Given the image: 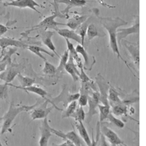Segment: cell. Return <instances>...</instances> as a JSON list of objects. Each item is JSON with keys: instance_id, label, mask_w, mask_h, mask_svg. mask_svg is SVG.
Wrapping results in <instances>:
<instances>
[{"instance_id": "7bdbcfd3", "label": "cell", "mask_w": 146, "mask_h": 146, "mask_svg": "<svg viewBox=\"0 0 146 146\" xmlns=\"http://www.w3.org/2000/svg\"><path fill=\"white\" fill-rule=\"evenodd\" d=\"M100 146H110L109 143H108V141L106 140V138L105 137V136L102 135L100 131Z\"/></svg>"}, {"instance_id": "52a82bcc", "label": "cell", "mask_w": 146, "mask_h": 146, "mask_svg": "<svg viewBox=\"0 0 146 146\" xmlns=\"http://www.w3.org/2000/svg\"><path fill=\"white\" fill-rule=\"evenodd\" d=\"M136 19L134 21L133 25L128 28H122L117 29L116 37L117 42H118V47L121 48V41L126 40L129 35H135V34H139V16H135Z\"/></svg>"}, {"instance_id": "30bf717a", "label": "cell", "mask_w": 146, "mask_h": 146, "mask_svg": "<svg viewBox=\"0 0 146 146\" xmlns=\"http://www.w3.org/2000/svg\"><path fill=\"white\" fill-rule=\"evenodd\" d=\"M51 131L52 134H54L56 136L62 138L63 139H67V140L71 142L72 144L75 145V146H86V145L84 143V141L77 134L76 131H75V130L74 129H73L72 131L64 133L62 131H58V130L55 129L53 128H51Z\"/></svg>"}, {"instance_id": "7a4b0ae2", "label": "cell", "mask_w": 146, "mask_h": 146, "mask_svg": "<svg viewBox=\"0 0 146 146\" xmlns=\"http://www.w3.org/2000/svg\"><path fill=\"white\" fill-rule=\"evenodd\" d=\"M39 100L37 102L35 103V105H16L14 103L13 101H12L10 104V107L8 108V110L7 113H5L0 120H2V126L1 128V135H4L7 131L12 132V125L13 123L14 120L15 119L18 115L22 112H29L30 110H33L34 108H36L37 105L40 104Z\"/></svg>"}, {"instance_id": "f6af8a7d", "label": "cell", "mask_w": 146, "mask_h": 146, "mask_svg": "<svg viewBox=\"0 0 146 146\" xmlns=\"http://www.w3.org/2000/svg\"><path fill=\"white\" fill-rule=\"evenodd\" d=\"M50 146H70V145L67 142L64 141V143H62V144H60V145H57V144H55V143H53Z\"/></svg>"}, {"instance_id": "ee69618b", "label": "cell", "mask_w": 146, "mask_h": 146, "mask_svg": "<svg viewBox=\"0 0 146 146\" xmlns=\"http://www.w3.org/2000/svg\"><path fill=\"white\" fill-rule=\"evenodd\" d=\"M7 65H8V64L6 62H2V61H0V73L3 72L6 70Z\"/></svg>"}, {"instance_id": "44dd1931", "label": "cell", "mask_w": 146, "mask_h": 146, "mask_svg": "<svg viewBox=\"0 0 146 146\" xmlns=\"http://www.w3.org/2000/svg\"><path fill=\"white\" fill-rule=\"evenodd\" d=\"M64 70L72 78L73 83H74V86H75V83L80 80L79 79L80 72L78 71V70L77 69L76 64H75L74 60L71 56H69V60L67 63H66V66H65Z\"/></svg>"}, {"instance_id": "ba28073f", "label": "cell", "mask_w": 146, "mask_h": 146, "mask_svg": "<svg viewBox=\"0 0 146 146\" xmlns=\"http://www.w3.org/2000/svg\"><path fill=\"white\" fill-rule=\"evenodd\" d=\"M96 84L99 88V94H100V101L104 105H110L108 102V91H109L110 84L105 80L101 74H97L95 77Z\"/></svg>"}, {"instance_id": "ffe728a7", "label": "cell", "mask_w": 146, "mask_h": 146, "mask_svg": "<svg viewBox=\"0 0 146 146\" xmlns=\"http://www.w3.org/2000/svg\"><path fill=\"white\" fill-rule=\"evenodd\" d=\"M110 112L114 115L115 116H126L129 119L133 120V121H136L139 123L137 121L131 118L129 115H128V112L129 110V106L125 105L124 103H121V104H111L110 105Z\"/></svg>"}, {"instance_id": "f1b7e54d", "label": "cell", "mask_w": 146, "mask_h": 146, "mask_svg": "<svg viewBox=\"0 0 146 146\" xmlns=\"http://www.w3.org/2000/svg\"><path fill=\"white\" fill-rule=\"evenodd\" d=\"M91 17H88L87 18V20L85 22H83L82 23L80 27H78L77 29V32H78V35L80 36V38H81L82 40V45L84 46V42H85V37H86V31H87V29H88V25H89L90 23H91Z\"/></svg>"}, {"instance_id": "60d3db41", "label": "cell", "mask_w": 146, "mask_h": 146, "mask_svg": "<svg viewBox=\"0 0 146 146\" xmlns=\"http://www.w3.org/2000/svg\"><path fill=\"white\" fill-rule=\"evenodd\" d=\"M79 79H80L81 83H86V82H88L92 80L88 75L85 73L84 70L83 68L80 69V76H79Z\"/></svg>"}, {"instance_id": "9c48e42d", "label": "cell", "mask_w": 146, "mask_h": 146, "mask_svg": "<svg viewBox=\"0 0 146 146\" xmlns=\"http://www.w3.org/2000/svg\"><path fill=\"white\" fill-rule=\"evenodd\" d=\"M100 104V94L98 91H92L88 95V111L87 113V116L86 118V122L89 124L90 122L93 118L94 115L97 114L96 108Z\"/></svg>"}, {"instance_id": "5bb4252c", "label": "cell", "mask_w": 146, "mask_h": 146, "mask_svg": "<svg viewBox=\"0 0 146 146\" xmlns=\"http://www.w3.org/2000/svg\"><path fill=\"white\" fill-rule=\"evenodd\" d=\"M51 128L49 125L48 118H44L40 126V138L39 140V146H48V141L52 136Z\"/></svg>"}, {"instance_id": "f35d334b", "label": "cell", "mask_w": 146, "mask_h": 146, "mask_svg": "<svg viewBox=\"0 0 146 146\" xmlns=\"http://www.w3.org/2000/svg\"><path fill=\"white\" fill-rule=\"evenodd\" d=\"M78 105L80 107H85L88 105V95L80 94V96L78 100Z\"/></svg>"}, {"instance_id": "836d02e7", "label": "cell", "mask_w": 146, "mask_h": 146, "mask_svg": "<svg viewBox=\"0 0 146 146\" xmlns=\"http://www.w3.org/2000/svg\"><path fill=\"white\" fill-rule=\"evenodd\" d=\"M78 102L77 101H73L70 102L67 106L66 107L65 110H64L62 113V118H70L72 115L75 111L77 107H78Z\"/></svg>"}, {"instance_id": "7c38bea8", "label": "cell", "mask_w": 146, "mask_h": 146, "mask_svg": "<svg viewBox=\"0 0 146 146\" xmlns=\"http://www.w3.org/2000/svg\"><path fill=\"white\" fill-rule=\"evenodd\" d=\"M4 6L7 7V6H12V7H18V8H30L33 10L37 13L41 15L39 10H37L36 7H42V8H45L42 5H39L35 0H12L10 2L4 4Z\"/></svg>"}, {"instance_id": "e0dca14e", "label": "cell", "mask_w": 146, "mask_h": 146, "mask_svg": "<svg viewBox=\"0 0 146 146\" xmlns=\"http://www.w3.org/2000/svg\"><path fill=\"white\" fill-rule=\"evenodd\" d=\"M75 50L78 52V54H80L83 57L84 59V64H83V70L91 71L93 68L94 65L96 63V60H95L94 56H90L85 49L84 46L78 44L75 48Z\"/></svg>"}, {"instance_id": "4316f807", "label": "cell", "mask_w": 146, "mask_h": 146, "mask_svg": "<svg viewBox=\"0 0 146 146\" xmlns=\"http://www.w3.org/2000/svg\"><path fill=\"white\" fill-rule=\"evenodd\" d=\"M108 102L109 105L111 104H121L123 103L120 97V93L117 91V89L113 86H110L109 91H108Z\"/></svg>"}, {"instance_id": "8992f818", "label": "cell", "mask_w": 146, "mask_h": 146, "mask_svg": "<svg viewBox=\"0 0 146 146\" xmlns=\"http://www.w3.org/2000/svg\"><path fill=\"white\" fill-rule=\"evenodd\" d=\"M40 45L41 42L38 41H23L22 40H17L15 38L11 37H0V50L1 53H3L7 48L9 47H15V48H21L25 49L28 45Z\"/></svg>"}, {"instance_id": "f907efd6", "label": "cell", "mask_w": 146, "mask_h": 146, "mask_svg": "<svg viewBox=\"0 0 146 146\" xmlns=\"http://www.w3.org/2000/svg\"><path fill=\"white\" fill-rule=\"evenodd\" d=\"M118 146H128V145H126V144H124V145H118Z\"/></svg>"}, {"instance_id": "ac0fdd59", "label": "cell", "mask_w": 146, "mask_h": 146, "mask_svg": "<svg viewBox=\"0 0 146 146\" xmlns=\"http://www.w3.org/2000/svg\"><path fill=\"white\" fill-rule=\"evenodd\" d=\"M56 5L65 4L66 7L64 10H60V13L64 15V18H69V13L72 7H83L86 4V0H56Z\"/></svg>"}, {"instance_id": "d590c367", "label": "cell", "mask_w": 146, "mask_h": 146, "mask_svg": "<svg viewBox=\"0 0 146 146\" xmlns=\"http://www.w3.org/2000/svg\"><path fill=\"white\" fill-rule=\"evenodd\" d=\"M42 72L47 75H54L56 74V67L48 62V60H45Z\"/></svg>"}, {"instance_id": "b9f144b4", "label": "cell", "mask_w": 146, "mask_h": 146, "mask_svg": "<svg viewBox=\"0 0 146 146\" xmlns=\"http://www.w3.org/2000/svg\"><path fill=\"white\" fill-rule=\"evenodd\" d=\"M53 7H54V8H55V10H54V12H53V13L56 14V15H58V17L64 18V15H62L61 13H60V10H58V5H56V0H53Z\"/></svg>"}, {"instance_id": "484cf974", "label": "cell", "mask_w": 146, "mask_h": 146, "mask_svg": "<svg viewBox=\"0 0 146 146\" xmlns=\"http://www.w3.org/2000/svg\"><path fill=\"white\" fill-rule=\"evenodd\" d=\"M25 49L29 50V51H31L32 53H35V55H36V56H37L38 57H40V58L43 59L44 61H45V60H47V59H46V58L42 54V53H46V54H48V56H50V57H53V58H54V53H50V52L48 51L47 50H45V48H42L40 45H28V46H27Z\"/></svg>"}, {"instance_id": "5b68a950", "label": "cell", "mask_w": 146, "mask_h": 146, "mask_svg": "<svg viewBox=\"0 0 146 146\" xmlns=\"http://www.w3.org/2000/svg\"><path fill=\"white\" fill-rule=\"evenodd\" d=\"M80 96V93H75V94H70L69 92V86L67 84H64L62 86V91L58 96L56 97H50V103L53 105V108H56L58 110L62 111L63 110L60 109L56 106V104L59 102H63L64 107L66 108L70 102L73 101H77Z\"/></svg>"}, {"instance_id": "8d00e7d4", "label": "cell", "mask_w": 146, "mask_h": 146, "mask_svg": "<svg viewBox=\"0 0 146 146\" xmlns=\"http://www.w3.org/2000/svg\"><path fill=\"white\" fill-rule=\"evenodd\" d=\"M100 123L97 122L96 124V135L95 137H94V135L92 133V139H91V144L88 146H97L99 143V140H100Z\"/></svg>"}, {"instance_id": "6da1fadb", "label": "cell", "mask_w": 146, "mask_h": 146, "mask_svg": "<svg viewBox=\"0 0 146 146\" xmlns=\"http://www.w3.org/2000/svg\"><path fill=\"white\" fill-rule=\"evenodd\" d=\"M96 15L98 17L99 20H100V23H101V25L108 32V35H109V42H110V47L111 48L112 51L114 53L117 55L118 59H121L123 62V63L126 64L129 70H130L133 75H136L134 74L132 70L130 69L129 65L128 64L127 62H126V60L123 58V56H121V54L120 53L119 47L118 45V42H117V37H116V33L117 29L119 28L120 27H123L128 24V22L126 21L121 19L119 17L117 18H110V17H100L98 15V10H96Z\"/></svg>"}, {"instance_id": "7dc6e473", "label": "cell", "mask_w": 146, "mask_h": 146, "mask_svg": "<svg viewBox=\"0 0 146 146\" xmlns=\"http://www.w3.org/2000/svg\"><path fill=\"white\" fill-rule=\"evenodd\" d=\"M64 141H66V142H67V143H68L69 144H70V146H75V145L72 144V143L71 142L69 141V140H67V139H64Z\"/></svg>"}, {"instance_id": "4dcf8cb0", "label": "cell", "mask_w": 146, "mask_h": 146, "mask_svg": "<svg viewBox=\"0 0 146 146\" xmlns=\"http://www.w3.org/2000/svg\"><path fill=\"white\" fill-rule=\"evenodd\" d=\"M17 78H18V81L20 82L21 87H28L35 83V78H32L29 76H24V75H22L21 73H19L17 75Z\"/></svg>"}, {"instance_id": "d4e9b609", "label": "cell", "mask_w": 146, "mask_h": 146, "mask_svg": "<svg viewBox=\"0 0 146 146\" xmlns=\"http://www.w3.org/2000/svg\"><path fill=\"white\" fill-rule=\"evenodd\" d=\"M65 40H66V45H67V50L69 51V56L73 58L75 64H76V66H78V68H80V70L83 68V64L82 63L81 58L78 56V53L76 51V50H75V48L74 46V45L72 43L70 40H68V39H65Z\"/></svg>"}, {"instance_id": "83f0119b", "label": "cell", "mask_w": 146, "mask_h": 146, "mask_svg": "<svg viewBox=\"0 0 146 146\" xmlns=\"http://www.w3.org/2000/svg\"><path fill=\"white\" fill-rule=\"evenodd\" d=\"M75 126H76L77 129L79 131V134H80V137H81L82 139H83L84 143H86V146L89 145L91 144V139L90 138L89 135H88V133L85 127V126L83 125V121H79V122H75Z\"/></svg>"}, {"instance_id": "d6a6232c", "label": "cell", "mask_w": 146, "mask_h": 146, "mask_svg": "<svg viewBox=\"0 0 146 146\" xmlns=\"http://www.w3.org/2000/svg\"><path fill=\"white\" fill-rule=\"evenodd\" d=\"M86 116V113H85L84 109H83V107H80L79 105H78L76 110H75V111L72 115L70 118H74L75 122H79V121H85Z\"/></svg>"}, {"instance_id": "277c9868", "label": "cell", "mask_w": 146, "mask_h": 146, "mask_svg": "<svg viewBox=\"0 0 146 146\" xmlns=\"http://www.w3.org/2000/svg\"><path fill=\"white\" fill-rule=\"evenodd\" d=\"M28 60L23 58L19 63L12 62L7 65V68L3 72L0 73V80H3L5 83H11L19 73H21L27 67Z\"/></svg>"}, {"instance_id": "d6986e66", "label": "cell", "mask_w": 146, "mask_h": 146, "mask_svg": "<svg viewBox=\"0 0 146 146\" xmlns=\"http://www.w3.org/2000/svg\"><path fill=\"white\" fill-rule=\"evenodd\" d=\"M8 86L13 87V88H17V89H20L22 91H24L26 92H31V93L36 94L39 95L40 96H41L42 98L47 100V99H49L51 97V95L49 94L46 91L42 88L41 87H39L37 86H30L28 87H21L20 86H15V85L12 84V83H7Z\"/></svg>"}, {"instance_id": "e575fe53", "label": "cell", "mask_w": 146, "mask_h": 146, "mask_svg": "<svg viewBox=\"0 0 146 146\" xmlns=\"http://www.w3.org/2000/svg\"><path fill=\"white\" fill-rule=\"evenodd\" d=\"M106 120L110 123H111L112 125L116 126V127L119 128V129H123L125 126L124 122H123V121H121V119L117 118L111 112L109 113V115H108V117H107Z\"/></svg>"}, {"instance_id": "7402d4cb", "label": "cell", "mask_w": 146, "mask_h": 146, "mask_svg": "<svg viewBox=\"0 0 146 146\" xmlns=\"http://www.w3.org/2000/svg\"><path fill=\"white\" fill-rule=\"evenodd\" d=\"M88 17L89 16L88 15H75L68 18V21L66 23H64V26L68 27L72 30H76L83 22L87 20Z\"/></svg>"}, {"instance_id": "8fae6325", "label": "cell", "mask_w": 146, "mask_h": 146, "mask_svg": "<svg viewBox=\"0 0 146 146\" xmlns=\"http://www.w3.org/2000/svg\"><path fill=\"white\" fill-rule=\"evenodd\" d=\"M50 102V100L47 99L43 103L40 102L36 108L32 110V111L31 112V118L32 121L37 119H44L47 118L48 115L50 113V112L53 110V106L50 107V108H47L48 103Z\"/></svg>"}, {"instance_id": "ab89813d", "label": "cell", "mask_w": 146, "mask_h": 146, "mask_svg": "<svg viewBox=\"0 0 146 146\" xmlns=\"http://www.w3.org/2000/svg\"><path fill=\"white\" fill-rule=\"evenodd\" d=\"M12 25H13V24H10V21L7 22V25H3V24H1V23H0V36H2V35H5L9 29H14L12 28V27H12Z\"/></svg>"}, {"instance_id": "2e32d148", "label": "cell", "mask_w": 146, "mask_h": 146, "mask_svg": "<svg viewBox=\"0 0 146 146\" xmlns=\"http://www.w3.org/2000/svg\"><path fill=\"white\" fill-rule=\"evenodd\" d=\"M55 35V32L52 31H48V30H39V35L37 36H40L41 40L42 43L48 47L51 51L53 52L54 55L57 56L58 58H60L59 54L56 51V47L52 41V37Z\"/></svg>"}, {"instance_id": "bcb514c9", "label": "cell", "mask_w": 146, "mask_h": 146, "mask_svg": "<svg viewBox=\"0 0 146 146\" xmlns=\"http://www.w3.org/2000/svg\"><path fill=\"white\" fill-rule=\"evenodd\" d=\"M98 1L100 2V3L102 4V5H103V6H106V7H114L113 6H110V5H108V4L105 3L104 0H98Z\"/></svg>"}, {"instance_id": "603a6c76", "label": "cell", "mask_w": 146, "mask_h": 146, "mask_svg": "<svg viewBox=\"0 0 146 146\" xmlns=\"http://www.w3.org/2000/svg\"><path fill=\"white\" fill-rule=\"evenodd\" d=\"M57 33L62 36V37L65 39H68V40H72L74 41L77 42L78 44L82 45V40L80 36L77 34L75 30L69 29H58L56 30Z\"/></svg>"}, {"instance_id": "74e56055", "label": "cell", "mask_w": 146, "mask_h": 146, "mask_svg": "<svg viewBox=\"0 0 146 146\" xmlns=\"http://www.w3.org/2000/svg\"><path fill=\"white\" fill-rule=\"evenodd\" d=\"M8 94V85L7 83L0 84V99L7 98Z\"/></svg>"}, {"instance_id": "4fadbf2b", "label": "cell", "mask_w": 146, "mask_h": 146, "mask_svg": "<svg viewBox=\"0 0 146 146\" xmlns=\"http://www.w3.org/2000/svg\"><path fill=\"white\" fill-rule=\"evenodd\" d=\"M100 131L105 136V137L108 139V141L111 143L113 146L124 145V143L121 140V139L116 133L113 131L111 129H110L108 126H107L105 123H100Z\"/></svg>"}, {"instance_id": "681fc988", "label": "cell", "mask_w": 146, "mask_h": 146, "mask_svg": "<svg viewBox=\"0 0 146 146\" xmlns=\"http://www.w3.org/2000/svg\"><path fill=\"white\" fill-rule=\"evenodd\" d=\"M0 129H1V128H0ZM0 146H3V145H2V143H1V140H0Z\"/></svg>"}, {"instance_id": "3957f363", "label": "cell", "mask_w": 146, "mask_h": 146, "mask_svg": "<svg viewBox=\"0 0 146 146\" xmlns=\"http://www.w3.org/2000/svg\"><path fill=\"white\" fill-rule=\"evenodd\" d=\"M57 17H58V15L54 13H53L52 15L45 17L43 20L41 21V22L39 23L38 24L31 27L27 31L21 34V36H22V38H29V35L33 31L48 29H53L56 31L58 29V26H64V23H58V22H56L55 21V18H57Z\"/></svg>"}, {"instance_id": "cb8c5ba5", "label": "cell", "mask_w": 146, "mask_h": 146, "mask_svg": "<svg viewBox=\"0 0 146 146\" xmlns=\"http://www.w3.org/2000/svg\"><path fill=\"white\" fill-rule=\"evenodd\" d=\"M86 36H87V40L89 42L90 41H91L96 36H98V37H104V36H106V33H105L102 31L99 30L98 27H96V25L94 23H91L88 25V29H87L86 35Z\"/></svg>"}, {"instance_id": "f546056e", "label": "cell", "mask_w": 146, "mask_h": 146, "mask_svg": "<svg viewBox=\"0 0 146 146\" xmlns=\"http://www.w3.org/2000/svg\"><path fill=\"white\" fill-rule=\"evenodd\" d=\"M69 51L68 50H66L64 51V53H63V55H62L60 56V62L59 65L58 66V67H56V75H61L64 71V67L66 66V63L68 62L69 60Z\"/></svg>"}, {"instance_id": "1f68e13d", "label": "cell", "mask_w": 146, "mask_h": 146, "mask_svg": "<svg viewBox=\"0 0 146 146\" xmlns=\"http://www.w3.org/2000/svg\"><path fill=\"white\" fill-rule=\"evenodd\" d=\"M97 108L100 110V123H103L107 119V117L110 113V105H104L102 104H100Z\"/></svg>"}, {"instance_id": "c3c4849f", "label": "cell", "mask_w": 146, "mask_h": 146, "mask_svg": "<svg viewBox=\"0 0 146 146\" xmlns=\"http://www.w3.org/2000/svg\"><path fill=\"white\" fill-rule=\"evenodd\" d=\"M2 3V0H0V5ZM0 9H1V6H0Z\"/></svg>"}, {"instance_id": "9a60e30c", "label": "cell", "mask_w": 146, "mask_h": 146, "mask_svg": "<svg viewBox=\"0 0 146 146\" xmlns=\"http://www.w3.org/2000/svg\"><path fill=\"white\" fill-rule=\"evenodd\" d=\"M123 42V45L124 48H126L130 54L131 59L135 63V65H137V68L139 70V43H134L128 41L126 40H123L121 41Z\"/></svg>"}]
</instances>
